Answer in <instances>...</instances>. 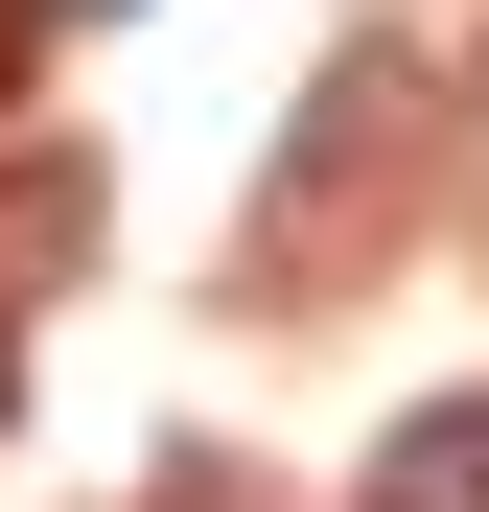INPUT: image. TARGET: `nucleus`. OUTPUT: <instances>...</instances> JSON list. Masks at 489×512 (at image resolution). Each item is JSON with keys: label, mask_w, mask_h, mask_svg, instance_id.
I'll return each mask as SVG.
<instances>
[{"label": "nucleus", "mask_w": 489, "mask_h": 512, "mask_svg": "<svg viewBox=\"0 0 489 512\" xmlns=\"http://www.w3.org/2000/svg\"><path fill=\"white\" fill-rule=\"evenodd\" d=\"M420 163H443V70L420 47H326V94L280 117L257 210H233V280H257V303H326L396 210H420Z\"/></svg>", "instance_id": "1"}, {"label": "nucleus", "mask_w": 489, "mask_h": 512, "mask_svg": "<svg viewBox=\"0 0 489 512\" xmlns=\"http://www.w3.org/2000/svg\"><path fill=\"white\" fill-rule=\"evenodd\" d=\"M350 512H489V396H420V419L373 443V489H350Z\"/></svg>", "instance_id": "2"}, {"label": "nucleus", "mask_w": 489, "mask_h": 512, "mask_svg": "<svg viewBox=\"0 0 489 512\" xmlns=\"http://www.w3.org/2000/svg\"><path fill=\"white\" fill-rule=\"evenodd\" d=\"M140 512H257V489H233V466H163V489H140Z\"/></svg>", "instance_id": "3"}, {"label": "nucleus", "mask_w": 489, "mask_h": 512, "mask_svg": "<svg viewBox=\"0 0 489 512\" xmlns=\"http://www.w3.org/2000/svg\"><path fill=\"white\" fill-rule=\"evenodd\" d=\"M0 94H24V0H0Z\"/></svg>", "instance_id": "4"}, {"label": "nucleus", "mask_w": 489, "mask_h": 512, "mask_svg": "<svg viewBox=\"0 0 489 512\" xmlns=\"http://www.w3.org/2000/svg\"><path fill=\"white\" fill-rule=\"evenodd\" d=\"M0 419H24V326H0Z\"/></svg>", "instance_id": "5"}]
</instances>
